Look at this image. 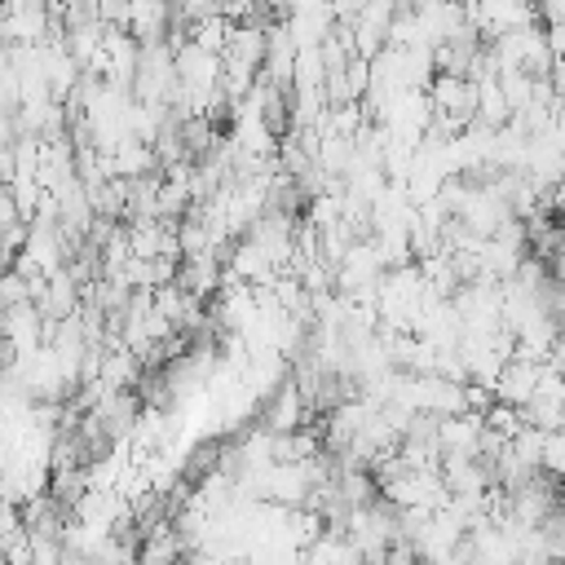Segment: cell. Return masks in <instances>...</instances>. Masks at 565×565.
<instances>
[{"label": "cell", "instance_id": "3957f363", "mask_svg": "<svg viewBox=\"0 0 565 565\" xmlns=\"http://www.w3.org/2000/svg\"><path fill=\"white\" fill-rule=\"evenodd\" d=\"M185 543L177 534V525H150L141 530V547H137V565H181Z\"/></svg>", "mask_w": 565, "mask_h": 565}, {"label": "cell", "instance_id": "6da1fadb", "mask_svg": "<svg viewBox=\"0 0 565 565\" xmlns=\"http://www.w3.org/2000/svg\"><path fill=\"white\" fill-rule=\"evenodd\" d=\"M539 375H543V362H534V358H508V362L499 366V375H494L490 393H494V402H503V406H516V411H521V406L534 397Z\"/></svg>", "mask_w": 565, "mask_h": 565}, {"label": "cell", "instance_id": "5b68a950", "mask_svg": "<svg viewBox=\"0 0 565 565\" xmlns=\"http://www.w3.org/2000/svg\"><path fill=\"white\" fill-rule=\"evenodd\" d=\"M543 362H547V366H552V371L565 380V331L552 340V349H547V358H543Z\"/></svg>", "mask_w": 565, "mask_h": 565}, {"label": "cell", "instance_id": "277c9868", "mask_svg": "<svg viewBox=\"0 0 565 565\" xmlns=\"http://www.w3.org/2000/svg\"><path fill=\"white\" fill-rule=\"evenodd\" d=\"M539 472L565 481V428L543 433V450H539Z\"/></svg>", "mask_w": 565, "mask_h": 565}, {"label": "cell", "instance_id": "7a4b0ae2", "mask_svg": "<svg viewBox=\"0 0 565 565\" xmlns=\"http://www.w3.org/2000/svg\"><path fill=\"white\" fill-rule=\"evenodd\" d=\"M305 415H309V406H305L296 380H282L265 402V433H296L305 424Z\"/></svg>", "mask_w": 565, "mask_h": 565}]
</instances>
